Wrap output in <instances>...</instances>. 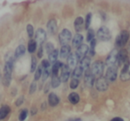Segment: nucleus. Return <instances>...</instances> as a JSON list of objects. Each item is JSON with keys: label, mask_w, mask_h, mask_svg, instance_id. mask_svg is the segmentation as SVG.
Segmentation results:
<instances>
[{"label": "nucleus", "mask_w": 130, "mask_h": 121, "mask_svg": "<svg viewBox=\"0 0 130 121\" xmlns=\"http://www.w3.org/2000/svg\"><path fill=\"white\" fill-rule=\"evenodd\" d=\"M37 46H38V43L36 42V40L35 39L29 40V44H28V51H29V53H30V54L35 53V51L37 50Z\"/></svg>", "instance_id": "28"}, {"label": "nucleus", "mask_w": 130, "mask_h": 121, "mask_svg": "<svg viewBox=\"0 0 130 121\" xmlns=\"http://www.w3.org/2000/svg\"><path fill=\"white\" fill-rule=\"evenodd\" d=\"M27 116H28V110H22V111L20 112L19 114V120L20 121H24L26 118H27Z\"/></svg>", "instance_id": "36"}, {"label": "nucleus", "mask_w": 130, "mask_h": 121, "mask_svg": "<svg viewBox=\"0 0 130 121\" xmlns=\"http://www.w3.org/2000/svg\"><path fill=\"white\" fill-rule=\"evenodd\" d=\"M26 52V48H25V45H20L17 46V48L15 49V52H14V58L18 59V58L22 57V56L24 55Z\"/></svg>", "instance_id": "23"}, {"label": "nucleus", "mask_w": 130, "mask_h": 121, "mask_svg": "<svg viewBox=\"0 0 130 121\" xmlns=\"http://www.w3.org/2000/svg\"><path fill=\"white\" fill-rule=\"evenodd\" d=\"M118 53H119V51H117V49H113V50L109 54V55L107 56L105 64H106V66L108 68L112 67V66H117Z\"/></svg>", "instance_id": "6"}, {"label": "nucleus", "mask_w": 130, "mask_h": 121, "mask_svg": "<svg viewBox=\"0 0 130 121\" xmlns=\"http://www.w3.org/2000/svg\"><path fill=\"white\" fill-rule=\"evenodd\" d=\"M68 100L70 101V102L72 103V104H77L78 101H80L79 94H77V93H71V94L68 95Z\"/></svg>", "instance_id": "24"}, {"label": "nucleus", "mask_w": 130, "mask_h": 121, "mask_svg": "<svg viewBox=\"0 0 130 121\" xmlns=\"http://www.w3.org/2000/svg\"><path fill=\"white\" fill-rule=\"evenodd\" d=\"M94 37H95V33H94V29H89L87 30V41L91 42L93 39H94Z\"/></svg>", "instance_id": "33"}, {"label": "nucleus", "mask_w": 130, "mask_h": 121, "mask_svg": "<svg viewBox=\"0 0 130 121\" xmlns=\"http://www.w3.org/2000/svg\"><path fill=\"white\" fill-rule=\"evenodd\" d=\"M74 28H75V30L78 33L85 28V26H84V19L82 17L79 16L76 18V20L74 22Z\"/></svg>", "instance_id": "20"}, {"label": "nucleus", "mask_w": 130, "mask_h": 121, "mask_svg": "<svg viewBox=\"0 0 130 121\" xmlns=\"http://www.w3.org/2000/svg\"><path fill=\"white\" fill-rule=\"evenodd\" d=\"M79 62L76 53H71L67 58V66L70 69H75L78 66V62Z\"/></svg>", "instance_id": "13"}, {"label": "nucleus", "mask_w": 130, "mask_h": 121, "mask_svg": "<svg viewBox=\"0 0 130 121\" xmlns=\"http://www.w3.org/2000/svg\"><path fill=\"white\" fill-rule=\"evenodd\" d=\"M91 21H92V13H87L85 19V29L88 30L89 26H90Z\"/></svg>", "instance_id": "34"}, {"label": "nucleus", "mask_w": 130, "mask_h": 121, "mask_svg": "<svg viewBox=\"0 0 130 121\" xmlns=\"http://www.w3.org/2000/svg\"><path fill=\"white\" fill-rule=\"evenodd\" d=\"M95 45H96V39H93L92 41L90 42V49H89V54L90 56H94L95 54Z\"/></svg>", "instance_id": "30"}, {"label": "nucleus", "mask_w": 130, "mask_h": 121, "mask_svg": "<svg viewBox=\"0 0 130 121\" xmlns=\"http://www.w3.org/2000/svg\"><path fill=\"white\" fill-rule=\"evenodd\" d=\"M46 28H47V31L50 33L51 35H54L56 33L57 31V22H56L54 19H51L46 24Z\"/></svg>", "instance_id": "16"}, {"label": "nucleus", "mask_w": 130, "mask_h": 121, "mask_svg": "<svg viewBox=\"0 0 130 121\" xmlns=\"http://www.w3.org/2000/svg\"><path fill=\"white\" fill-rule=\"evenodd\" d=\"M71 32L67 29H64L61 31V33L59 34V42L60 44L62 45H67L68 43L71 40Z\"/></svg>", "instance_id": "5"}, {"label": "nucleus", "mask_w": 130, "mask_h": 121, "mask_svg": "<svg viewBox=\"0 0 130 121\" xmlns=\"http://www.w3.org/2000/svg\"><path fill=\"white\" fill-rule=\"evenodd\" d=\"M38 65V62H37V58L35 56L31 57V66H30V72H35L38 69L37 67Z\"/></svg>", "instance_id": "32"}, {"label": "nucleus", "mask_w": 130, "mask_h": 121, "mask_svg": "<svg viewBox=\"0 0 130 121\" xmlns=\"http://www.w3.org/2000/svg\"><path fill=\"white\" fill-rule=\"evenodd\" d=\"M129 59L128 58V53L126 49H120L118 53V59H117V66L119 67V66L123 65L125 62Z\"/></svg>", "instance_id": "10"}, {"label": "nucleus", "mask_w": 130, "mask_h": 121, "mask_svg": "<svg viewBox=\"0 0 130 121\" xmlns=\"http://www.w3.org/2000/svg\"><path fill=\"white\" fill-rule=\"evenodd\" d=\"M46 39V32L45 31V29H38V30L36 31V34H35V40L38 43V45H42L43 43Z\"/></svg>", "instance_id": "11"}, {"label": "nucleus", "mask_w": 130, "mask_h": 121, "mask_svg": "<svg viewBox=\"0 0 130 121\" xmlns=\"http://www.w3.org/2000/svg\"><path fill=\"white\" fill-rule=\"evenodd\" d=\"M128 50H129V52H130V43H129V47H128Z\"/></svg>", "instance_id": "47"}, {"label": "nucleus", "mask_w": 130, "mask_h": 121, "mask_svg": "<svg viewBox=\"0 0 130 121\" xmlns=\"http://www.w3.org/2000/svg\"><path fill=\"white\" fill-rule=\"evenodd\" d=\"M60 99L57 96V94H55L54 93H50L48 95V104L51 107H55L59 104Z\"/></svg>", "instance_id": "17"}, {"label": "nucleus", "mask_w": 130, "mask_h": 121, "mask_svg": "<svg viewBox=\"0 0 130 121\" xmlns=\"http://www.w3.org/2000/svg\"><path fill=\"white\" fill-rule=\"evenodd\" d=\"M90 71L94 77H98V78L103 77V73L104 71V64L101 61H96L92 64Z\"/></svg>", "instance_id": "3"}, {"label": "nucleus", "mask_w": 130, "mask_h": 121, "mask_svg": "<svg viewBox=\"0 0 130 121\" xmlns=\"http://www.w3.org/2000/svg\"><path fill=\"white\" fill-rule=\"evenodd\" d=\"M129 32L127 30H122L118 37L116 38L115 40V45L118 48H121V47H124L125 45L127 44L128 40H129Z\"/></svg>", "instance_id": "2"}, {"label": "nucleus", "mask_w": 130, "mask_h": 121, "mask_svg": "<svg viewBox=\"0 0 130 121\" xmlns=\"http://www.w3.org/2000/svg\"><path fill=\"white\" fill-rule=\"evenodd\" d=\"M96 36L102 41H109L111 38V34H110V29L105 26H102L99 29H98Z\"/></svg>", "instance_id": "4"}, {"label": "nucleus", "mask_w": 130, "mask_h": 121, "mask_svg": "<svg viewBox=\"0 0 130 121\" xmlns=\"http://www.w3.org/2000/svg\"><path fill=\"white\" fill-rule=\"evenodd\" d=\"M27 33L29 38H32L34 36V29H33V26L31 24H28L27 25Z\"/></svg>", "instance_id": "38"}, {"label": "nucleus", "mask_w": 130, "mask_h": 121, "mask_svg": "<svg viewBox=\"0 0 130 121\" xmlns=\"http://www.w3.org/2000/svg\"><path fill=\"white\" fill-rule=\"evenodd\" d=\"M71 54V48L70 45H62L60 50V57L62 58V59H65V58H68L69 55Z\"/></svg>", "instance_id": "18"}, {"label": "nucleus", "mask_w": 130, "mask_h": 121, "mask_svg": "<svg viewBox=\"0 0 130 121\" xmlns=\"http://www.w3.org/2000/svg\"><path fill=\"white\" fill-rule=\"evenodd\" d=\"M110 121H124V120H123V118H121V117H114V118H112Z\"/></svg>", "instance_id": "45"}, {"label": "nucleus", "mask_w": 130, "mask_h": 121, "mask_svg": "<svg viewBox=\"0 0 130 121\" xmlns=\"http://www.w3.org/2000/svg\"><path fill=\"white\" fill-rule=\"evenodd\" d=\"M61 78H60V77H58V75H53L52 76V79H51V85H52V87H54V88H56V87H58L60 85H61Z\"/></svg>", "instance_id": "26"}, {"label": "nucleus", "mask_w": 130, "mask_h": 121, "mask_svg": "<svg viewBox=\"0 0 130 121\" xmlns=\"http://www.w3.org/2000/svg\"><path fill=\"white\" fill-rule=\"evenodd\" d=\"M37 110H37V109L36 108H33L32 109V112H31V114H32V115H34V114H36L37 113Z\"/></svg>", "instance_id": "46"}, {"label": "nucleus", "mask_w": 130, "mask_h": 121, "mask_svg": "<svg viewBox=\"0 0 130 121\" xmlns=\"http://www.w3.org/2000/svg\"><path fill=\"white\" fill-rule=\"evenodd\" d=\"M88 52H89V47L87 45L82 44L78 48H77L76 54H77V56H78V60H79V62L83 59V58H85L86 56H87V54Z\"/></svg>", "instance_id": "14"}, {"label": "nucleus", "mask_w": 130, "mask_h": 121, "mask_svg": "<svg viewBox=\"0 0 130 121\" xmlns=\"http://www.w3.org/2000/svg\"><path fill=\"white\" fill-rule=\"evenodd\" d=\"M83 40H84L83 36H82L81 34H79V33H77V34L74 36V38H73V39H72L73 47L78 48V47L82 45V43H83Z\"/></svg>", "instance_id": "19"}, {"label": "nucleus", "mask_w": 130, "mask_h": 121, "mask_svg": "<svg viewBox=\"0 0 130 121\" xmlns=\"http://www.w3.org/2000/svg\"><path fill=\"white\" fill-rule=\"evenodd\" d=\"M63 65H64V64H63L61 62H59V61H57L55 63H54L52 69H51V71H52V75H58L60 70L62 68Z\"/></svg>", "instance_id": "25"}, {"label": "nucleus", "mask_w": 130, "mask_h": 121, "mask_svg": "<svg viewBox=\"0 0 130 121\" xmlns=\"http://www.w3.org/2000/svg\"><path fill=\"white\" fill-rule=\"evenodd\" d=\"M14 61L13 57H9L6 61L4 67V76H3V85L5 87H9L12 79V73L13 71Z\"/></svg>", "instance_id": "1"}, {"label": "nucleus", "mask_w": 130, "mask_h": 121, "mask_svg": "<svg viewBox=\"0 0 130 121\" xmlns=\"http://www.w3.org/2000/svg\"><path fill=\"white\" fill-rule=\"evenodd\" d=\"M84 82H85L86 85L88 87H92L95 83V77L93 75L91 72L90 69L85 71V78H84Z\"/></svg>", "instance_id": "12"}, {"label": "nucleus", "mask_w": 130, "mask_h": 121, "mask_svg": "<svg viewBox=\"0 0 130 121\" xmlns=\"http://www.w3.org/2000/svg\"><path fill=\"white\" fill-rule=\"evenodd\" d=\"M78 85H79V80L76 79V78H72V80L70 83V87L71 89H76L78 87Z\"/></svg>", "instance_id": "37"}, {"label": "nucleus", "mask_w": 130, "mask_h": 121, "mask_svg": "<svg viewBox=\"0 0 130 121\" xmlns=\"http://www.w3.org/2000/svg\"><path fill=\"white\" fill-rule=\"evenodd\" d=\"M120 79L122 81H127L130 79V60L128 59L124 64L120 73Z\"/></svg>", "instance_id": "9"}, {"label": "nucleus", "mask_w": 130, "mask_h": 121, "mask_svg": "<svg viewBox=\"0 0 130 121\" xmlns=\"http://www.w3.org/2000/svg\"><path fill=\"white\" fill-rule=\"evenodd\" d=\"M36 89H37V83L35 81H33L30 85V87H29V94H32L33 93H35Z\"/></svg>", "instance_id": "41"}, {"label": "nucleus", "mask_w": 130, "mask_h": 121, "mask_svg": "<svg viewBox=\"0 0 130 121\" xmlns=\"http://www.w3.org/2000/svg\"><path fill=\"white\" fill-rule=\"evenodd\" d=\"M11 111V108L8 105H4L0 108V120H3L5 117L8 116V114Z\"/></svg>", "instance_id": "22"}, {"label": "nucleus", "mask_w": 130, "mask_h": 121, "mask_svg": "<svg viewBox=\"0 0 130 121\" xmlns=\"http://www.w3.org/2000/svg\"><path fill=\"white\" fill-rule=\"evenodd\" d=\"M24 101V97L23 96H21V97H19L18 99H17V101H15V105L16 106H20V105H22V103H23Z\"/></svg>", "instance_id": "42"}, {"label": "nucleus", "mask_w": 130, "mask_h": 121, "mask_svg": "<svg viewBox=\"0 0 130 121\" xmlns=\"http://www.w3.org/2000/svg\"><path fill=\"white\" fill-rule=\"evenodd\" d=\"M50 62H49L48 60H43L41 62V66L43 69H49L50 67Z\"/></svg>", "instance_id": "40"}, {"label": "nucleus", "mask_w": 130, "mask_h": 121, "mask_svg": "<svg viewBox=\"0 0 130 121\" xmlns=\"http://www.w3.org/2000/svg\"><path fill=\"white\" fill-rule=\"evenodd\" d=\"M84 71L79 67V66H77L74 70H73V72H72V78H76V79H78L80 77L83 75Z\"/></svg>", "instance_id": "29"}, {"label": "nucleus", "mask_w": 130, "mask_h": 121, "mask_svg": "<svg viewBox=\"0 0 130 121\" xmlns=\"http://www.w3.org/2000/svg\"><path fill=\"white\" fill-rule=\"evenodd\" d=\"M70 77H71V69L67 66V64H64L62 66V68L61 69V80L65 83V82H67L69 80Z\"/></svg>", "instance_id": "15"}, {"label": "nucleus", "mask_w": 130, "mask_h": 121, "mask_svg": "<svg viewBox=\"0 0 130 121\" xmlns=\"http://www.w3.org/2000/svg\"><path fill=\"white\" fill-rule=\"evenodd\" d=\"M45 50H46V53H47V54H48V55L52 52H54L55 49H54V45H53V43H51V42L46 43V45H45Z\"/></svg>", "instance_id": "35"}, {"label": "nucleus", "mask_w": 130, "mask_h": 121, "mask_svg": "<svg viewBox=\"0 0 130 121\" xmlns=\"http://www.w3.org/2000/svg\"><path fill=\"white\" fill-rule=\"evenodd\" d=\"M42 72H43V69H42V66H38L37 71H35V76H34V81L38 80L42 77Z\"/></svg>", "instance_id": "31"}, {"label": "nucleus", "mask_w": 130, "mask_h": 121, "mask_svg": "<svg viewBox=\"0 0 130 121\" xmlns=\"http://www.w3.org/2000/svg\"><path fill=\"white\" fill-rule=\"evenodd\" d=\"M49 75H50V71H49V69H43V72H42V80L43 81H45V80H46V78L49 77Z\"/></svg>", "instance_id": "39"}, {"label": "nucleus", "mask_w": 130, "mask_h": 121, "mask_svg": "<svg viewBox=\"0 0 130 121\" xmlns=\"http://www.w3.org/2000/svg\"><path fill=\"white\" fill-rule=\"evenodd\" d=\"M43 56V46L40 45L39 48H38V58H42Z\"/></svg>", "instance_id": "43"}, {"label": "nucleus", "mask_w": 130, "mask_h": 121, "mask_svg": "<svg viewBox=\"0 0 130 121\" xmlns=\"http://www.w3.org/2000/svg\"><path fill=\"white\" fill-rule=\"evenodd\" d=\"M95 87L98 91L100 92H104L108 89L109 87V82L107 81V79L105 78V77H100L97 78V79H95Z\"/></svg>", "instance_id": "8"}, {"label": "nucleus", "mask_w": 130, "mask_h": 121, "mask_svg": "<svg viewBox=\"0 0 130 121\" xmlns=\"http://www.w3.org/2000/svg\"><path fill=\"white\" fill-rule=\"evenodd\" d=\"M118 77V67L117 66H112V67H109L107 69L106 75H105V78L109 83L114 82L117 79Z\"/></svg>", "instance_id": "7"}, {"label": "nucleus", "mask_w": 130, "mask_h": 121, "mask_svg": "<svg viewBox=\"0 0 130 121\" xmlns=\"http://www.w3.org/2000/svg\"><path fill=\"white\" fill-rule=\"evenodd\" d=\"M67 121H82V119L79 117H73V118H69Z\"/></svg>", "instance_id": "44"}, {"label": "nucleus", "mask_w": 130, "mask_h": 121, "mask_svg": "<svg viewBox=\"0 0 130 121\" xmlns=\"http://www.w3.org/2000/svg\"><path fill=\"white\" fill-rule=\"evenodd\" d=\"M58 56H59V51L57 49H55L54 52H52L48 55V61L50 62V63H55L57 62Z\"/></svg>", "instance_id": "27"}, {"label": "nucleus", "mask_w": 130, "mask_h": 121, "mask_svg": "<svg viewBox=\"0 0 130 121\" xmlns=\"http://www.w3.org/2000/svg\"><path fill=\"white\" fill-rule=\"evenodd\" d=\"M90 64H91L90 57H87V56H86L85 58H83V59H82L81 61L79 62V64H78V66H79V67L81 68V69L83 70L84 71H87V70H88Z\"/></svg>", "instance_id": "21"}]
</instances>
